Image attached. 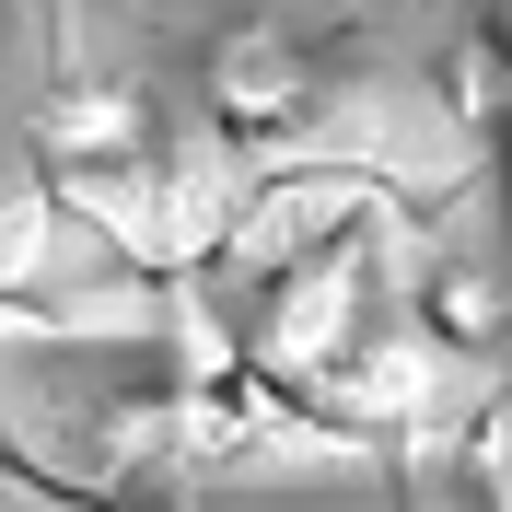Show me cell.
Instances as JSON below:
<instances>
[{"instance_id":"6da1fadb","label":"cell","mask_w":512,"mask_h":512,"mask_svg":"<svg viewBox=\"0 0 512 512\" xmlns=\"http://www.w3.org/2000/svg\"><path fill=\"white\" fill-rule=\"evenodd\" d=\"M315 117H326V70H315L303 35H280V24L210 35V59H198V128H210V140L280 152V140H303Z\"/></svg>"},{"instance_id":"7a4b0ae2","label":"cell","mask_w":512,"mask_h":512,"mask_svg":"<svg viewBox=\"0 0 512 512\" xmlns=\"http://www.w3.org/2000/svg\"><path fill=\"white\" fill-rule=\"evenodd\" d=\"M163 117L140 82H117V70H94V82H59V94L24 117V163H35V187L47 198H94L117 187L128 163H152Z\"/></svg>"},{"instance_id":"3957f363","label":"cell","mask_w":512,"mask_h":512,"mask_svg":"<svg viewBox=\"0 0 512 512\" xmlns=\"http://www.w3.org/2000/svg\"><path fill=\"white\" fill-rule=\"evenodd\" d=\"M501 105H512V94H501V59H489L478 35H466V47L443 59V117H454V128H489Z\"/></svg>"},{"instance_id":"277c9868","label":"cell","mask_w":512,"mask_h":512,"mask_svg":"<svg viewBox=\"0 0 512 512\" xmlns=\"http://www.w3.org/2000/svg\"><path fill=\"white\" fill-rule=\"evenodd\" d=\"M501 350H512V338H501Z\"/></svg>"}]
</instances>
